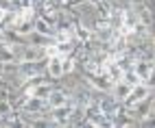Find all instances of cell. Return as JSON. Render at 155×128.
Wrapping results in <instances>:
<instances>
[{"label": "cell", "instance_id": "obj_6", "mask_svg": "<svg viewBox=\"0 0 155 128\" xmlns=\"http://www.w3.org/2000/svg\"><path fill=\"white\" fill-rule=\"evenodd\" d=\"M26 44H33V46H39V48H48V46H53V44H55V37L33 30V33H28V35H26Z\"/></svg>", "mask_w": 155, "mask_h": 128}, {"label": "cell", "instance_id": "obj_15", "mask_svg": "<svg viewBox=\"0 0 155 128\" xmlns=\"http://www.w3.org/2000/svg\"><path fill=\"white\" fill-rule=\"evenodd\" d=\"M87 2H92V5H101L103 0H87Z\"/></svg>", "mask_w": 155, "mask_h": 128}, {"label": "cell", "instance_id": "obj_4", "mask_svg": "<svg viewBox=\"0 0 155 128\" xmlns=\"http://www.w3.org/2000/svg\"><path fill=\"white\" fill-rule=\"evenodd\" d=\"M147 95H151V89L147 87V83H138V85H133V87H131V91H129V95H127L125 104H127V106H133L136 102L144 100Z\"/></svg>", "mask_w": 155, "mask_h": 128}, {"label": "cell", "instance_id": "obj_8", "mask_svg": "<svg viewBox=\"0 0 155 128\" xmlns=\"http://www.w3.org/2000/svg\"><path fill=\"white\" fill-rule=\"evenodd\" d=\"M129 91H131V85L129 83H125V80H116L114 83V87H111V95L116 100H120V102H125L127 100V95H129Z\"/></svg>", "mask_w": 155, "mask_h": 128}, {"label": "cell", "instance_id": "obj_2", "mask_svg": "<svg viewBox=\"0 0 155 128\" xmlns=\"http://www.w3.org/2000/svg\"><path fill=\"white\" fill-rule=\"evenodd\" d=\"M64 59L66 57H61V55H53V57H48V63H46V74H48V78L50 80H59L61 76H64Z\"/></svg>", "mask_w": 155, "mask_h": 128}, {"label": "cell", "instance_id": "obj_14", "mask_svg": "<svg viewBox=\"0 0 155 128\" xmlns=\"http://www.w3.org/2000/svg\"><path fill=\"white\" fill-rule=\"evenodd\" d=\"M5 76V61H0V78Z\"/></svg>", "mask_w": 155, "mask_h": 128}, {"label": "cell", "instance_id": "obj_11", "mask_svg": "<svg viewBox=\"0 0 155 128\" xmlns=\"http://www.w3.org/2000/svg\"><path fill=\"white\" fill-rule=\"evenodd\" d=\"M15 109H13V104L5 100V98H0V117H5V115H11Z\"/></svg>", "mask_w": 155, "mask_h": 128}, {"label": "cell", "instance_id": "obj_7", "mask_svg": "<svg viewBox=\"0 0 155 128\" xmlns=\"http://www.w3.org/2000/svg\"><path fill=\"white\" fill-rule=\"evenodd\" d=\"M153 67H155V63L153 61H147V59H136V63H133V70H136V74L142 78V83L151 76Z\"/></svg>", "mask_w": 155, "mask_h": 128}, {"label": "cell", "instance_id": "obj_13", "mask_svg": "<svg viewBox=\"0 0 155 128\" xmlns=\"http://www.w3.org/2000/svg\"><path fill=\"white\" fill-rule=\"evenodd\" d=\"M144 83H147V87H149V89H153V87H155V67H153V72H151V76H149L147 80H144Z\"/></svg>", "mask_w": 155, "mask_h": 128}, {"label": "cell", "instance_id": "obj_12", "mask_svg": "<svg viewBox=\"0 0 155 128\" xmlns=\"http://www.w3.org/2000/svg\"><path fill=\"white\" fill-rule=\"evenodd\" d=\"M11 2H13V11L24 9V7H33V0H11Z\"/></svg>", "mask_w": 155, "mask_h": 128}, {"label": "cell", "instance_id": "obj_10", "mask_svg": "<svg viewBox=\"0 0 155 128\" xmlns=\"http://www.w3.org/2000/svg\"><path fill=\"white\" fill-rule=\"evenodd\" d=\"M122 80L129 83L131 87H133V85H138V83H142V78L136 74V70H127V72H122Z\"/></svg>", "mask_w": 155, "mask_h": 128}, {"label": "cell", "instance_id": "obj_5", "mask_svg": "<svg viewBox=\"0 0 155 128\" xmlns=\"http://www.w3.org/2000/svg\"><path fill=\"white\" fill-rule=\"evenodd\" d=\"M48 104H50V109H55V106H61V104H68L70 102V95L66 93V89H61L59 85H55V89L50 91V95H48Z\"/></svg>", "mask_w": 155, "mask_h": 128}, {"label": "cell", "instance_id": "obj_1", "mask_svg": "<svg viewBox=\"0 0 155 128\" xmlns=\"http://www.w3.org/2000/svg\"><path fill=\"white\" fill-rule=\"evenodd\" d=\"M22 113L26 115H35V113H48L50 111V104L46 98H37V95H26V100L22 104Z\"/></svg>", "mask_w": 155, "mask_h": 128}, {"label": "cell", "instance_id": "obj_9", "mask_svg": "<svg viewBox=\"0 0 155 128\" xmlns=\"http://www.w3.org/2000/svg\"><path fill=\"white\" fill-rule=\"evenodd\" d=\"M35 30H37V33H44V35H50V37L57 35L55 24H50L48 20H44L42 15H37V20H35Z\"/></svg>", "mask_w": 155, "mask_h": 128}, {"label": "cell", "instance_id": "obj_16", "mask_svg": "<svg viewBox=\"0 0 155 128\" xmlns=\"http://www.w3.org/2000/svg\"><path fill=\"white\" fill-rule=\"evenodd\" d=\"M0 41H5V30L0 28Z\"/></svg>", "mask_w": 155, "mask_h": 128}, {"label": "cell", "instance_id": "obj_3", "mask_svg": "<svg viewBox=\"0 0 155 128\" xmlns=\"http://www.w3.org/2000/svg\"><path fill=\"white\" fill-rule=\"evenodd\" d=\"M72 102L68 104H61V106H55V109H50V117H53L55 126H68V120H70V113H72Z\"/></svg>", "mask_w": 155, "mask_h": 128}]
</instances>
